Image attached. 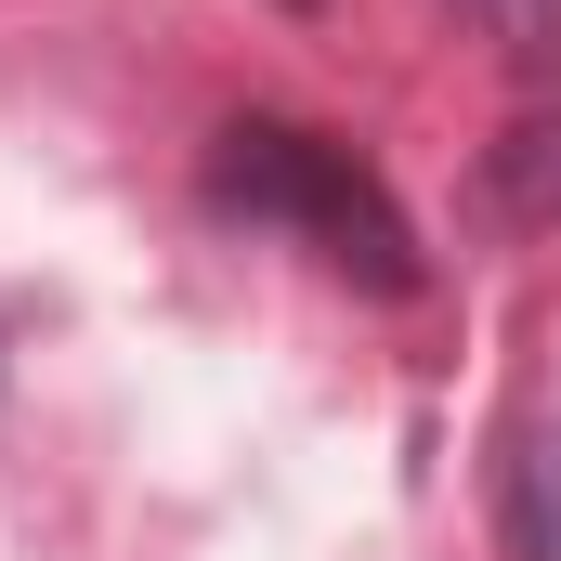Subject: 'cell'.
Masks as SVG:
<instances>
[{"instance_id":"obj_3","label":"cell","mask_w":561,"mask_h":561,"mask_svg":"<svg viewBox=\"0 0 561 561\" xmlns=\"http://www.w3.org/2000/svg\"><path fill=\"white\" fill-rule=\"evenodd\" d=\"M496 549L561 561V431L549 419H510V444H496Z\"/></svg>"},{"instance_id":"obj_2","label":"cell","mask_w":561,"mask_h":561,"mask_svg":"<svg viewBox=\"0 0 561 561\" xmlns=\"http://www.w3.org/2000/svg\"><path fill=\"white\" fill-rule=\"evenodd\" d=\"M470 222L483 236H561V105L510 118L470 170Z\"/></svg>"},{"instance_id":"obj_4","label":"cell","mask_w":561,"mask_h":561,"mask_svg":"<svg viewBox=\"0 0 561 561\" xmlns=\"http://www.w3.org/2000/svg\"><path fill=\"white\" fill-rule=\"evenodd\" d=\"M510 66H561V0H457Z\"/></svg>"},{"instance_id":"obj_1","label":"cell","mask_w":561,"mask_h":561,"mask_svg":"<svg viewBox=\"0 0 561 561\" xmlns=\"http://www.w3.org/2000/svg\"><path fill=\"white\" fill-rule=\"evenodd\" d=\"M209 209L300 236L327 275L366 287V300H419L431 287V249H419V222L392 209V183H379L353 144L300 131V118H236V131L209 144Z\"/></svg>"}]
</instances>
